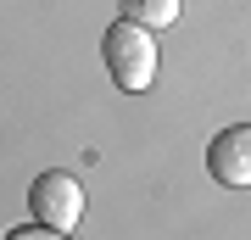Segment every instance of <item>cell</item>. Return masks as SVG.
Segmentation results:
<instances>
[{"label":"cell","mask_w":251,"mask_h":240,"mask_svg":"<svg viewBox=\"0 0 251 240\" xmlns=\"http://www.w3.org/2000/svg\"><path fill=\"white\" fill-rule=\"evenodd\" d=\"M28 213H34V223H45V229H73V223L84 218V185L62 168L39 173L34 185H28Z\"/></svg>","instance_id":"cell-2"},{"label":"cell","mask_w":251,"mask_h":240,"mask_svg":"<svg viewBox=\"0 0 251 240\" xmlns=\"http://www.w3.org/2000/svg\"><path fill=\"white\" fill-rule=\"evenodd\" d=\"M6 240H67L62 229H45V223H28V229H11Z\"/></svg>","instance_id":"cell-5"},{"label":"cell","mask_w":251,"mask_h":240,"mask_svg":"<svg viewBox=\"0 0 251 240\" xmlns=\"http://www.w3.org/2000/svg\"><path fill=\"white\" fill-rule=\"evenodd\" d=\"M100 62H106L112 84L123 89V95H145L156 79V45H151V28L117 17L106 34H100Z\"/></svg>","instance_id":"cell-1"},{"label":"cell","mask_w":251,"mask_h":240,"mask_svg":"<svg viewBox=\"0 0 251 240\" xmlns=\"http://www.w3.org/2000/svg\"><path fill=\"white\" fill-rule=\"evenodd\" d=\"M206 173L224 190H251V123H234L206 140Z\"/></svg>","instance_id":"cell-3"},{"label":"cell","mask_w":251,"mask_h":240,"mask_svg":"<svg viewBox=\"0 0 251 240\" xmlns=\"http://www.w3.org/2000/svg\"><path fill=\"white\" fill-rule=\"evenodd\" d=\"M123 17L140 28H173L179 23V0H123Z\"/></svg>","instance_id":"cell-4"}]
</instances>
